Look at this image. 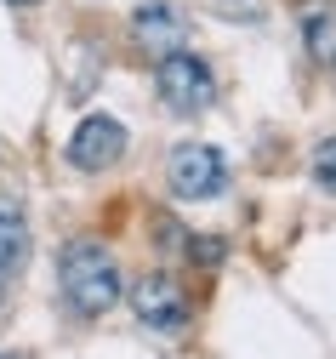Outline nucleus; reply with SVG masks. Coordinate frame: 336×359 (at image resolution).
I'll return each instance as SVG.
<instances>
[{
  "mask_svg": "<svg viewBox=\"0 0 336 359\" xmlns=\"http://www.w3.org/2000/svg\"><path fill=\"white\" fill-rule=\"evenodd\" d=\"M58 285H63V302L80 313V320H103V313L126 297V280H120V262L109 245L98 240H69L63 257H58Z\"/></svg>",
  "mask_w": 336,
  "mask_h": 359,
  "instance_id": "f257e3e1",
  "label": "nucleus"
},
{
  "mask_svg": "<svg viewBox=\"0 0 336 359\" xmlns=\"http://www.w3.org/2000/svg\"><path fill=\"white\" fill-rule=\"evenodd\" d=\"M154 92L171 114H206L217 103V74L200 52H171L154 63Z\"/></svg>",
  "mask_w": 336,
  "mask_h": 359,
  "instance_id": "f03ea898",
  "label": "nucleus"
},
{
  "mask_svg": "<svg viewBox=\"0 0 336 359\" xmlns=\"http://www.w3.org/2000/svg\"><path fill=\"white\" fill-rule=\"evenodd\" d=\"M166 183L177 200H217L228 189V165L211 143H177L166 154Z\"/></svg>",
  "mask_w": 336,
  "mask_h": 359,
  "instance_id": "7ed1b4c3",
  "label": "nucleus"
},
{
  "mask_svg": "<svg viewBox=\"0 0 336 359\" xmlns=\"http://www.w3.org/2000/svg\"><path fill=\"white\" fill-rule=\"evenodd\" d=\"M131 313H137V325L154 331V337H182V331H188V297H182V285L166 280V274L131 280Z\"/></svg>",
  "mask_w": 336,
  "mask_h": 359,
  "instance_id": "20e7f679",
  "label": "nucleus"
},
{
  "mask_svg": "<svg viewBox=\"0 0 336 359\" xmlns=\"http://www.w3.org/2000/svg\"><path fill=\"white\" fill-rule=\"evenodd\" d=\"M120 154H126V126H120V120L86 114V120L74 126V137H69V165H74V171L98 177V171L120 165Z\"/></svg>",
  "mask_w": 336,
  "mask_h": 359,
  "instance_id": "39448f33",
  "label": "nucleus"
},
{
  "mask_svg": "<svg viewBox=\"0 0 336 359\" xmlns=\"http://www.w3.org/2000/svg\"><path fill=\"white\" fill-rule=\"evenodd\" d=\"M182 34H188V23H182V12L166 6V0H149L142 12H131V46L142 57H154V63L182 52Z\"/></svg>",
  "mask_w": 336,
  "mask_h": 359,
  "instance_id": "423d86ee",
  "label": "nucleus"
},
{
  "mask_svg": "<svg viewBox=\"0 0 336 359\" xmlns=\"http://www.w3.org/2000/svg\"><path fill=\"white\" fill-rule=\"evenodd\" d=\"M29 262V222H23V205L12 194H0V268L18 274Z\"/></svg>",
  "mask_w": 336,
  "mask_h": 359,
  "instance_id": "0eeeda50",
  "label": "nucleus"
},
{
  "mask_svg": "<svg viewBox=\"0 0 336 359\" xmlns=\"http://www.w3.org/2000/svg\"><path fill=\"white\" fill-rule=\"evenodd\" d=\"M302 46H308V57L314 63H336V12L330 6H308L302 12Z\"/></svg>",
  "mask_w": 336,
  "mask_h": 359,
  "instance_id": "6e6552de",
  "label": "nucleus"
},
{
  "mask_svg": "<svg viewBox=\"0 0 336 359\" xmlns=\"http://www.w3.org/2000/svg\"><path fill=\"white\" fill-rule=\"evenodd\" d=\"M308 177H314V189L336 200V137L314 143V160H308Z\"/></svg>",
  "mask_w": 336,
  "mask_h": 359,
  "instance_id": "1a4fd4ad",
  "label": "nucleus"
},
{
  "mask_svg": "<svg viewBox=\"0 0 336 359\" xmlns=\"http://www.w3.org/2000/svg\"><path fill=\"white\" fill-rule=\"evenodd\" d=\"M6 280H12V274H6V268H0V297H6Z\"/></svg>",
  "mask_w": 336,
  "mask_h": 359,
  "instance_id": "9d476101",
  "label": "nucleus"
},
{
  "mask_svg": "<svg viewBox=\"0 0 336 359\" xmlns=\"http://www.w3.org/2000/svg\"><path fill=\"white\" fill-rule=\"evenodd\" d=\"M6 6H40V0H6Z\"/></svg>",
  "mask_w": 336,
  "mask_h": 359,
  "instance_id": "9b49d317",
  "label": "nucleus"
},
{
  "mask_svg": "<svg viewBox=\"0 0 336 359\" xmlns=\"http://www.w3.org/2000/svg\"><path fill=\"white\" fill-rule=\"evenodd\" d=\"M0 359H12V353H0Z\"/></svg>",
  "mask_w": 336,
  "mask_h": 359,
  "instance_id": "f8f14e48",
  "label": "nucleus"
},
{
  "mask_svg": "<svg viewBox=\"0 0 336 359\" xmlns=\"http://www.w3.org/2000/svg\"><path fill=\"white\" fill-rule=\"evenodd\" d=\"M330 69H336V63H330Z\"/></svg>",
  "mask_w": 336,
  "mask_h": 359,
  "instance_id": "ddd939ff",
  "label": "nucleus"
}]
</instances>
